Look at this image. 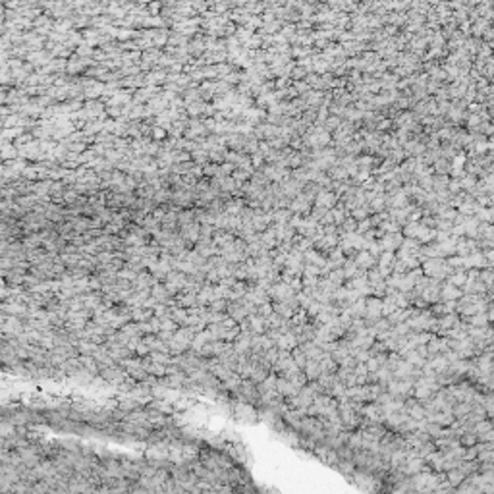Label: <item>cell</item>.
<instances>
[{"mask_svg":"<svg viewBox=\"0 0 494 494\" xmlns=\"http://www.w3.org/2000/svg\"><path fill=\"white\" fill-rule=\"evenodd\" d=\"M100 377L104 379V381H108L112 386H118L120 383H124L128 377H130V373L124 369V367H118V365H110V367H104V369H100Z\"/></svg>","mask_w":494,"mask_h":494,"instance_id":"1","label":"cell"},{"mask_svg":"<svg viewBox=\"0 0 494 494\" xmlns=\"http://www.w3.org/2000/svg\"><path fill=\"white\" fill-rule=\"evenodd\" d=\"M383 315H384L383 301H381V299H369V301H367V307H365V317H367L371 322H377Z\"/></svg>","mask_w":494,"mask_h":494,"instance_id":"2","label":"cell"},{"mask_svg":"<svg viewBox=\"0 0 494 494\" xmlns=\"http://www.w3.org/2000/svg\"><path fill=\"white\" fill-rule=\"evenodd\" d=\"M143 367H145V371H147L149 375H155V377H159V379L166 375V365H162V363H157V361H153V359H151V355L143 359Z\"/></svg>","mask_w":494,"mask_h":494,"instance_id":"3","label":"cell"},{"mask_svg":"<svg viewBox=\"0 0 494 494\" xmlns=\"http://www.w3.org/2000/svg\"><path fill=\"white\" fill-rule=\"evenodd\" d=\"M355 263H357V267H361V269H371L375 265V255L371 251H361L357 255V259H355Z\"/></svg>","mask_w":494,"mask_h":494,"instance_id":"4","label":"cell"},{"mask_svg":"<svg viewBox=\"0 0 494 494\" xmlns=\"http://www.w3.org/2000/svg\"><path fill=\"white\" fill-rule=\"evenodd\" d=\"M442 294H444L446 299H454V297L459 296V294H457V290H454V288H444V290H442Z\"/></svg>","mask_w":494,"mask_h":494,"instance_id":"5","label":"cell"}]
</instances>
